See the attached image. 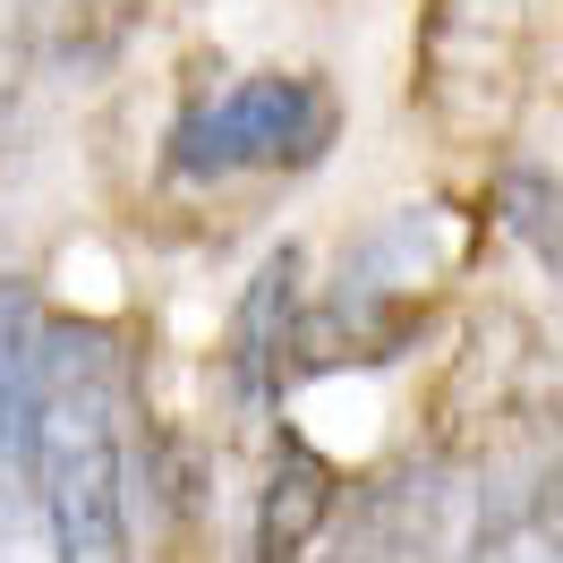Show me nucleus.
Listing matches in <instances>:
<instances>
[{"label":"nucleus","instance_id":"1","mask_svg":"<svg viewBox=\"0 0 563 563\" xmlns=\"http://www.w3.org/2000/svg\"><path fill=\"white\" fill-rule=\"evenodd\" d=\"M26 487L52 529V563H137L129 547V351L111 324L43 317Z\"/></svg>","mask_w":563,"mask_h":563},{"label":"nucleus","instance_id":"2","mask_svg":"<svg viewBox=\"0 0 563 563\" xmlns=\"http://www.w3.org/2000/svg\"><path fill=\"white\" fill-rule=\"evenodd\" d=\"M538 18L529 0H419L410 103L453 154H504L529 111Z\"/></svg>","mask_w":563,"mask_h":563},{"label":"nucleus","instance_id":"3","mask_svg":"<svg viewBox=\"0 0 563 563\" xmlns=\"http://www.w3.org/2000/svg\"><path fill=\"white\" fill-rule=\"evenodd\" d=\"M342 137V95L317 69H256L222 95L172 120V172L179 179H256V172H308Z\"/></svg>","mask_w":563,"mask_h":563},{"label":"nucleus","instance_id":"4","mask_svg":"<svg viewBox=\"0 0 563 563\" xmlns=\"http://www.w3.org/2000/svg\"><path fill=\"white\" fill-rule=\"evenodd\" d=\"M547 410V342H538V324L521 308H478L470 333H461L453 367H444V385H435V461H478L495 453L504 435H521L538 427Z\"/></svg>","mask_w":563,"mask_h":563},{"label":"nucleus","instance_id":"5","mask_svg":"<svg viewBox=\"0 0 563 563\" xmlns=\"http://www.w3.org/2000/svg\"><path fill=\"white\" fill-rule=\"evenodd\" d=\"M324 563H453V461H401L333 512Z\"/></svg>","mask_w":563,"mask_h":563},{"label":"nucleus","instance_id":"6","mask_svg":"<svg viewBox=\"0 0 563 563\" xmlns=\"http://www.w3.org/2000/svg\"><path fill=\"white\" fill-rule=\"evenodd\" d=\"M299 308H308V256L282 247L256 265V282L231 308V333H222V401L240 427H265L282 385L299 376Z\"/></svg>","mask_w":563,"mask_h":563},{"label":"nucleus","instance_id":"7","mask_svg":"<svg viewBox=\"0 0 563 563\" xmlns=\"http://www.w3.org/2000/svg\"><path fill=\"white\" fill-rule=\"evenodd\" d=\"M333 512H342V470H333L317 444L282 435L274 470H265V487H256L247 563H317L324 529H333Z\"/></svg>","mask_w":563,"mask_h":563},{"label":"nucleus","instance_id":"8","mask_svg":"<svg viewBox=\"0 0 563 563\" xmlns=\"http://www.w3.org/2000/svg\"><path fill=\"white\" fill-rule=\"evenodd\" d=\"M453 563H563V461L538 470L529 487L495 495Z\"/></svg>","mask_w":563,"mask_h":563},{"label":"nucleus","instance_id":"9","mask_svg":"<svg viewBox=\"0 0 563 563\" xmlns=\"http://www.w3.org/2000/svg\"><path fill=\"white\" fill-rule=\"evenodd\" d=\"M495 222L563 282V179L529 172V163H504V172H495Z\"/></svg>","mask_w":563,"mask_h":563}]
</instances>
